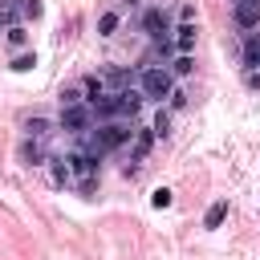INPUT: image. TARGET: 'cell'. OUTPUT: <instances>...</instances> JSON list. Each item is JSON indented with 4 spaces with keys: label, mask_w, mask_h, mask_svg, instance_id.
I'll list each match as a JSON object with an SVG mask.
<instances>
[{
    "label": "cell",
    "mask_w": 260,
    "mask_h": 260,
    "mask_svg": "<svg viewBox=\"0 0 260 260\" xmlns=\"http://www.w3.org/2000/svg\"><path fill=\"white\" fill-rule=\"evenodd\" d=\"M167 102H171V110H183V106H187V89H179V85H175Z\"/></svg>",
    "instance_id": "24"
},
{
    "label": "cell",
    "mask_w": 260,
    "mask_h": 260,
    "mask_svg": "<svg viewBox=\"0 0 260 260\" xmlns=\"http://www.w3.org/2000/svg\"><path fill=\"white\" fill-rule=\"evenodd\" d=\"M154 138H158V134H154V126H138V130H134V150H130V162H126V175H134V167H138V162H142V158L150 154V146H154Z\"/></svg>",
    "instance_id": "5"
},
{
    "label": "cell",
    "mask_w": 260,
    "mask_h": 260,
    "mask_svg": "<svg viewBox=\"0 0 260 260\" xmlns=\"http://www.w3.org/2000/svg\"><path fill=\"white\" fill-rule=\"evenodd\" d=\"M142 28H146V37L150 41H171V28H167V16H162V8H146V16H142Z\"/></svg>",
    "instance_id": "8"
},
{
    "label": "cell",
    "mask_w": 260,
    "mask_h": 260,
    "mask_svg": "<svg viewBox=\"0 0 260 260\" xmlns=\"http://www.w3.org/2000/svg\"><path fill=\"white\" fill-rule=\"evenodd\" d=\"M171 73H175V77H191V73H195V53H179V57L171 61Z\"/></svg>",
    "instance_id": "16"
},
{
    "label": "cell",
    "mask_w": 260,
    "mask_h": 260,
    "mask_svg": "<svg viewBox=\"0 0 260 260\" xmlns=\"http://www.w3.org/2000/svg\"><path fill=\"white\" fill-rule=\"evenodd\" d=\"M49 179H53V187H73V171H69V162L65 158H57V154H49Z\"/></svg>",
    "instance_id": "11"
},
{
    "label": "cell",
    "mask_w": 260,
    "mask_h": 260,
    "mask_svg": "<svg viewBox=\"0 0 260 260\" xmlns=\"http://www.w3.org/2000/svg\"><path fill=\"white\" fill-rule=\"evenodd\" d=\"M195 41H199V24L195 20H179L171 28V49L175 53H195Z\"/></svg>",
    "instance_id": "4"
},
{
    "label": "cell",
    "mask_w": 260,
    "mask_h": 260,
    "mask_svg": "<svg viewBox=\"0 0 260 260\" xmlns=\"http://www.w3.org/2000/svg\"><path fill=\"white\" fill-rule=\"evenodd\" d=\"M223 215H228V199H215V203L207 207V215H203V228H219Z\"/></svg>",
    "instance_id": "17"
},
{
    "label": "cell",
    "mask_w": 260,
    "mask_h": 260,
    "mask_svg": "<svg viewBox=\"0 0 260 260\" xmlns=\"http://www.w3.org/2000/svg\"><path fill=\"white\" fill-rule=\"evenodd\" d=\"M232 16L244 32H256L260 28V0H232Z\"/></svg>",
    "instance_id": "6"
},
{
    "label": "cell",
    "mask_w": 260,
    "mask_h": 260,
    "mask_svg": "<svg viewBox=\"0 0 260 260\" xmlns=\"http://www.w3.org/2000/svg\"><path fill=\"white\" fill-rule=\"evenodd\" d=\"M150 126H154V134H171V110H167V106H158V114H154V122H150Z\"/></svg>",
    "instance_id": "22"
},
{
    "label": "cell",
    "mask_w": 260,
    "mask_h": 260,
    "mask_svg": "<svg viewBox=\"0 0 260 260\" xmlns=\"http://www.w3.org/2000/svg\"><path fill=\"white\" fill-rule=\"evenodd\" d=\"M179 20H195V4H183L179 8Z\"/></svg>",
    "instance_id": "26"
},
{
    "label": "cell",
    "mask_w": 260,
    "mask_h": 260,
    "mask_svg": "<svg viewBox=\"0 0 260 260\" xmlns=\"http://www.w3.org/2000/svg\"><path fill=\"white\" fill-rule=\"evenodd\" d=\"M20 162L24 167H45L49 162V146L41 138H20Z\"/></svg>",
    "instance_id": "9"
},
{
    "label": "cell",
    "mask_w": 260,
    "mask_h": 260,
    "mask_svg": "<svg viewBox=\"0 0 260 260\" xmlns=\"http://www.w3.org/2000/svg\"><path fill=\"white\" fill-rule=\"evenodd\" d=\"M118 98H122V118H138V110L146 106V98H142L138 81H134V85H126V89H118Z\"/></svg>",
    "instance_id": "10"
},
{
    "label": "cell",
    "mask_w": 260,
    "mask_h": 260,
    "mask_svg": "<svg viewBox=\"0 0 260 260\" xmlns=\"http://www.w3.org/2000/svg\"><path fill=\"white\" fill-rule=\"evenodd\" d=\"M65 162H69V171H73V183H77L81 191H93V179H98L102 154H93V150L77 146V150H69V154H65Z\"/></svg>",
    "instance_id": "2"
},
{
    "label": "cell",
    "mask_w": 260,
    "mask_h": 260,
    "mask_svg": "<svg viewBox=\"0 0 260 260\" xmlns=\"http://www.w3.org/2000/svg\"><path fill=\"white\" fill-rule=\"evenodd\" d=\"M244 85L248 89H260V69H244Z\"/></svg>",
    "instance_id": "25"
},
{
    "label": "cell",
    "mask_w": 260,
    "mask_h": 260,
    "mask_svg": "<svg viewBox=\"0 0 260 260\" xmlns=\"http://www.w3.org/2000/svg\"><path fill=\"white\" fill-rule=\"evenodd\" d=\"M20 16H24V20H28V16L37 20V16H41V0H20Z\"/></svg>",
    "instance_id": "23"
},
{
    "label": "cell",
    "mask_w": 260,
    "mask_h": 260,
    "mask_svg": "<svg viewBox=\"0 0 260 260\" xmlns=\"http://www.w3.org/2000/svg\"><path fill=\"white\" fill-rule=\"evenodd\" d=\"M244 69H260V32L244 37Z\"/></svg>",
    "instance_id": "14"
},
{
    "label": "cell",
    "mask_w": 260,
    "mask_h": 260,
    "mask_svg": "<svg viewBox=\"0 0 260 260\" xmlns=\"http://www.w3.org/2000/svg\"><path fill=\"white\" fill-rule=\"evenodd\" d=\"M89 110H93V122H114V118H122V98H118V89H110V93H102L98 102H89Z\"/></svg>",
    "instance_id": "7"
},
{
    "label": "cell",
    "mask_w": 260,
    "mask_h": 260,
    "mask_svg": "<svg viewBox=\"0 0 260 260\" xmlns=\"http://www.w3.org/2000/svg\"><path fill=\"white\" fill-rule=\"evenodd\" d=\"M53 130H61V126L49 122V118H28V122H24V138H41V142H45Z\"/></svg>",
    "instance_id": "13"
},
{
    "label": "cell",
    "mask_w": 260,
    "mask_h": 260,
    "mask_svg": "<svg viewBox=\"0 0 260 260\" xmlns=\"http://www.w3.org/2000/svg\"><path fill=\"white\" fill-rule=\"evenodd\" d=\"M118 24H122V12L106 8V12L98 16V37H114V32H118Z\"/></svg>",
    "instance_id": "15"
},
{
    "label": "cell",
    "mask_w": 260,
    "mask_h": 260,
    "mask_svg": "<svg viewBox=\"0 0 260 260\" xmlns=\"http://www.w3.org/2000/svg\"><path fill=\"white\" fill-rule=\"evenodd\" d=\"M138 89H142L146 102L162 106V102L171 98V89H175V73H171L167 65H142V69H138Z\"/></svg>",
    "instance_id": "1"
},
{
    "label": "cell",
    "mask_w": 260,
    "mask_h": 260,
    "mask_svg": "<svg viewBox=\"0 0 260 260\" xmlns=\"http://www.w3.org/2000/svg\"><path fill=\"white\" fill-rule=\"evenodd\" d=\"M77 102H85L81 81H77V85H61V106H77Z\"/></svg>",
    "instance_id": "18"
},
{
    "label": "cell",
    "mask_w": 260,
    "mask_h": 260,
    "mask_svg": "<svg viewBox=\"0 0 260 260\" xmlns=\"http://www.w3.org/2000/svg\"><path fill=\"white\" fill-rule=\"evenodd\" d=\"M81 89H85V106H89V102H98L102 93H110L106 77H98V73H85V77H81Z\"/></svg>",
    "instance_id": "12"
},
{
    "label": "cell",
    "mask_w": 260,
    "mask_h": 260,
    "mask_svg": "<svg viewBox=\"0 0 260 260\" xmlns=\"http://www.w3.org/2000/svg\"><path fill=\"white\" fill-rule=\"evenodd\" d=\"M8 45H12V49H24V45H28V28H24V24H8Z\"/></svg>",
    "instance_id": "19"
},
{
    "label": "cell",
    "mask_w": 260,
    "mask_h": 260,
    "mask_svg": "<svg viewBox=\"0 0 260 260\" xmlns=\"http://www.w3.org/2000/svg\"><path fill=\"white\" fill-rule=\"evenodd\" d=\"M171 199H175V191H171V187H154V191H150V207H158V211H162V207H171Z\"/></svg>",
    "instance_id": "21"
},
{
    "label": "cell",
    "mask_w": 260,
    "mask_h": 260,
    "mask_svg": "<svg viewBox=\"0 0 260 260\" xmlns=\"http://www.w3.org/2000/svg\"><path fill=\"white\" fill-rule=\"evenodd\" d=\"M130 4H138V0H130Z\"/></svg>",
    "instance_id": "27"
},
{
    "label": "cell",
    "mask_w": 260,
    "mask_h": 260,
    "mask_svg": "<svg viewBox=\"0 0 260 260\" xmlns=\"http://www.w3.org/2000/svg\"><path fill=\"white\" fill-rule=\"evenodd\" d=\"M57 126H61L65 134H85V130H93V110H89L85 102H77V106H61Z\"/></svg>",
    "instance_id": "3"
},
{
    "label": "cell",
    "mask_w": 260,
    "mask_h": 260,
    "mask_svg": "<svg viewBox=\"0 0 260 260\" xmlns=\"http://www.w3.org/2000/svg\"><path fill=\"white\" fill-rule=\"evenodd\" d=\"M32 65H37V53H16V57H12V65H8V69H12V73H28V69H32Z\"/></svg>",
    "instance_id": "20"
}]
</instances>
